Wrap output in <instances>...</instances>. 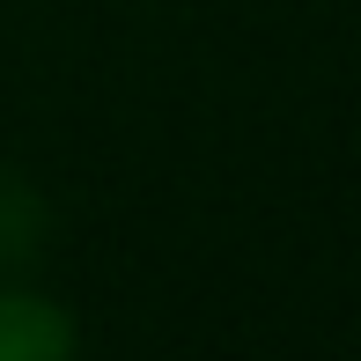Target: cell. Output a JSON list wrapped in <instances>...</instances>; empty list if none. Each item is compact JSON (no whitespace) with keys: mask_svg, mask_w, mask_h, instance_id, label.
<instances>
[{"mask_svg":"<svg viewBox=\"0 0 361 361\" xmlns=\"http://www.w3.org/2000/svg\"><path fill=\"white\" fill-rule=\"evenodd\" d=\"M81 347V324L52 295L30 288H0V361H59Z\"/></svg>","mask_w":361,"mask_h":361,"instance_id":"cell-1","label":"cell"}]
</instances>
